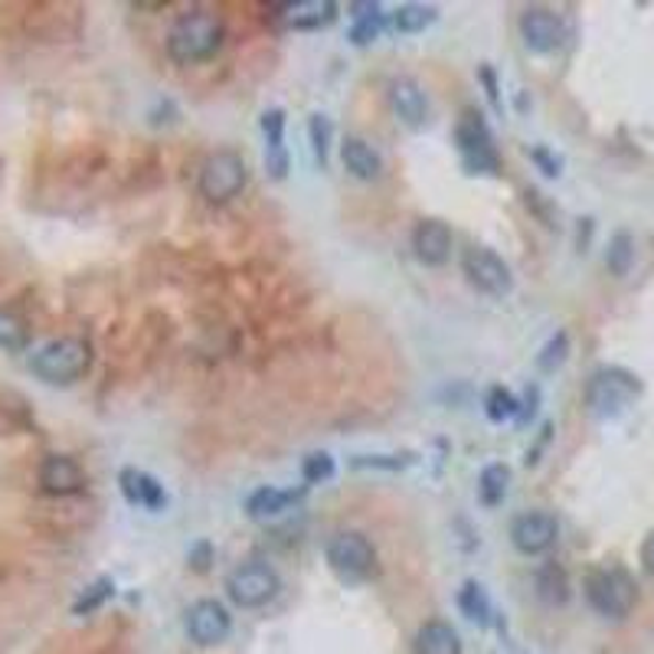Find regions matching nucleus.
Listing matches in <instances>:
<instances>
[{"label":"nucleus","instance_id":"obj_19","mask_svg":"<svg viewBox=\"0 0 654 654\" xmlns=\"http://www.w3.org/2000/svg\"><path fill=\"white\" fill-rule=\"evenodd\" d=\"M341 161H344V171L357 181H376L383 174V158L371 141L364 138H344L341 144Z\"/></svg>","mask_w":654,"mask_h":654},{"label":"nucleus","instance_id":"obj_13","mask_svg":"<svg viewBox=\"0 0 654 654\" xmlns=\"http://www.w3.org/2000/svg\"><path fill=\"white\" fill-rule=\"evenodd\" d=\"M452 243H455L452 226L436 219V216L419 219L416 229H412V253L429 269H439V266H446L452 259Z\"/></svg>","mask_w":654,"mask_h":654},{"label":"nucleus","instance_id":"obj_26","mask_svg":"<svg viewBox=\"0 0 654 654\" xmlns=\"http://www.w3.org/2000/svg\"><path fill=\"white\" fill-rule=\"evenodd\" d=\"M484 412H487L491 422H517L521 403H517V396H514L511 389L494 386V389L487 393V399H484Z\"/></svg>","mask_w":654,"mask_h":654},{"label":"nucleus","instance_id":"obj_12","mask_svg":"<svg viewBox=\"0 0 654 654\" xmlns=\"http://www.w3.org/2000/svg\"><path fill=\"white\" fill-rule=\"evenodd\" d=\"M521 40L530 53H554L566 40V23L550 7H527L521 13Z\"/></svg>","mask_w":654,"mask_h":654},{"label":"nucleus","instance_id":"obj_10","mask_svg":"<svg viewBox=\"0 0 654 654\" xmlns=\"http://www.w3.org/2000/svg\"><path fill=\"white\" fill-rule=\"evenodd\" d=\"M557 537H560V521L547 511H527L511 524V544L524 557H540L554 550Z\"/></svg>","mask_w":654,"mask_h":654},{"label":"nucleus","instance_id":"obj_35","mask_svg":"<svg viewBox=\"0 0 654 654\" xmlns=\"http://www.w3.org/2000/svg\"><path fill=\"white\" fill-rule=\"evenodd\" d=\"M210 560H213V547H210V544H196V547L190 550V566H193L196 572H206V569H210Z\"/></svg>","mask_w":654,"mask_h":654},{"label":"nucleus","instance_id":"obj_30","mask_svg":"<svg viewBox=\"0 0 654 654\" xmlns=\"http://www.w3.org/2000/svg\"><path fill=\"white\" fill-rule=\"evenodd\" d=\"M566 357H569V334H566V331H557V334L547 341V347L540 351L537 367H540L544 374H554V371H560L562 364H566Z\"/></svg>","mask_w":654,"mask_h":654},{"label":"nucleus","instance_id":"obj_23","mask_svg":"<svg viewBox=\"0 0 654 654\" xmlns=\"http://www.w3.org/2000/svg\"><path fill=\"white\" fill-rule=\"evenodd\" d=\"M511 487V468L507 465H487L478 474V497L484 507H497L507 497Z\"/></svg>","mask_w":654,"mask_h":654},{"label":"nucleus","instance_id":"obj_24","mask_svg":"<svg viewBox=\"0 0 654 654\" xmlns=\"http://www.w3.org/2000/svg\"><path fill=\"white\" fill-rule=\"evenodd\" d=\"M632 266H635V239H632V233H615L612 239H609V249H605V269L615 276V279H625L629 272H632Z\"/></svg>","mask_w":654,"mask_h":654},{"label":"nucleus","instance_id":"obj_5","mask_svg":"<svg viewBox=\"0 0 654 654\" xmlns=\"http://www.w3.org/2000/svg\"><path fill=\"white\" fill-rule=\"evenodd\" d=\"M455 144L462 154L468 174H497L501 171V154L494 148V135L487 128V121L481 118V111L465 108L459 125H455Z\"/></svg>","mask_w":654,"mask_h":654},{"label":"nucleus","instance_id":"obj_31","mask_svg":"<svg viewBox=\"0 0 654 654\" xmlns=\"http://www.w3.org/2000/svg\"><path fill=\"white\" fill-rule=\"evenodd\" d=\"M308 131H311V151H314V161H318L321 168H328V151H331V118H328V115H311Z\"/></svg>","mask_w":654,"mask_h":654},{"label":"nucleus","instance_id":"obj_1","mask_svg":"<svg viewBox=\"0 0 654 654\" xmlns=\"http://www.w3.org/2000/svg\"><path fill=\"white\" fill-rule=\"evenodd\" d=\"M223 40H226V26L216 13L190 10L174 20V26L168 33V56L178 66H196V63H206L210 56H216Z\"/></svg>","mask_w":654,"mask_h":654},{"label":"nucleus","instance_id":"obj_14","mask_svg":"<svg viewBox=\"0 0 654 654\" xmlns=\"http://www.w3.org/2000/svg\"><path fill=\"white\" fill-rule=\"evenodd\" d=\"M386 98H389L393 115H396L403 125L422 128V125L429 121V98H426L422 86H419L416 79H409V76L393 79L389 89H386Z\"/></svg>","mask_w":654,"mask_h":654},{"label":"nucleus","instance_id":"obj_20","mask_svg":"<svg viewBox=\"0 0 654 654\" xmlns=\"http://www.w3.org/2000/svg\"><path fill=\"white\" fill-rule=\"evenodd\" d=\"M304 491H279V487H259V491H253L249 494V501H246V514L253 517V521H276L281 517L298 497H301Z\"/></svg>","mask_w":654,"mask_h":654},{"label":"nucleus","instance_id":"obj_8","mask_svg":"<svg viewBox=\"0 0 654 654\" xmlns=\"http://www.w3.org/2000/svg\"><path fill=\"white\" fill-rule=\"evenodd\" d=\"M462 272L471 281V288H478L487 298H504L514 288L511 266L487 246H471L462 256Z\"/></svg>","mask_w":654,"mask_h":654},{"label":"nucleus","instance_id":"obj_9","mask_svg":"<svg viewBox=\"0 0 654 654\" xmlns=\"http://www.w3.org/2000/svg\"><path fill=\"white\" fill-rule=\"evenodd\" d=\"M328 562L344 579H367L376 569V547L357 530H344L328 544Z\"/></svg>","mask_w":654,"mask_h":654},{"label":"nucleus","instance_id":"obj_2","mask_svg":"<svg viewBox=\"0 0 654 654\" xmlns=\"http://www.w3.org/2000/svg\"><path fill=\"white\" fill-rule=\"evenodd\" d=\"M645 393V383L625 367H602L589 376L586 383V406L592 416L599 419H612L622 416L625 409H632Z\"/></svg>","mask_w":654,"mask_h":654},{"label":"nucleus","instance_id":"obj_17","mask_svg":"<svg viewBox=\"0 0 654 654\" xmlns=\"http://www.w3.org/2000/svg\"><path fill=\"white\" fill-rule=\"evenodd\" d=\"M118 484H121V494L128 497V504L135 507H144V511H161L168 504V494H164V484L158 478H151L148 471H138V468H125L118 474Z\"/></svg>","mask_w":654,"mask_h":654},{"label":"nucleus","instance_id":"obj_34","mask_svg":"<svg viewBox=\"0 0 654 654\" xmlns=\"http://www.w3.org/2000/svg\"><path fill=\"white\" fill-rule=\"evenodd\" d=\"M530 158L537 161V168L547 174V178H560V168H562V161L557 158V154H550L547 148H534L530 151Z\"/></svg>","mask_w":654,"mask_h":654},{"label":"nucleus","instance_id":"obj_3","mask_svg":"<svg viewBox=\"0 0 654 654\" xmlns=\"http://www.w3.org/2000/svg\"><path fill=\"white\" fill-rule=\"evenodd\" d=\"M93 364V351L86 341L79 337H60L50 341L46 347H40L30 361V371L36 379L50 383V386H69L76 379L89 374Z\"/></svg>","mask_w":654,"mask_h":654},{"label":"nucleus","instance_id":"obj_25","mask_svg":"<svg viewBox=\"0 0 654 654\" xmlns=\"http://www.w3.org/2000/svg\"><path fill=\"white\" fill-rule=\"evenodd\" d=\"M436 23V7H426V3H403L396 13H393V26L406 36L412 33H422L426 26Z\"/></svg>","mask_w":654,"mask_h":654},{"label":"nucleus","instance_id":"obj_4","mask_svg":"<svg viewBox=\"0 0 654 654\" xmlns=\"http://www.w3.org/2000/svg\"><path fill=\"white\" fill-rule=\"evenodd\" d=\"M582 589H586L589 605L605 619H625L639 602L635 579L619 566H599V569L586 572Z\"/></svg>","mask_w":654,"mask_h":654},{"label":"nucleus","instance_id":"obj_37","mask_svg":"<svg viewBox=\"0 0 654 654\" xmlns=\"http://www.w3.org/2000/svg\"><path fill=\"white\" fill-rule=\"evenodd\" d=\"M481 79H484V86H487V98L494 101V108H501V98H497V83H494V73H491V66H481Z\"/></svg>","mask_w":654,"mask_h":654},{"label":"nucleus","instance_id":"obj_22","mask_svg":"<svg viewBox=\"0 0 654 654\" xmlns=\"http://www.w3.org/2000/svg\"><path fill=\"white\" fill-rule=\"evenodd\" d=\"M534 582H537L540 602H547V605H554V609L569 602V576H566V569L557 566V562H544V566L537 569Z\"/></svg>","mask_w":654,"mask_h":654},{"label":"nucleus","instance_id":"obj_29","mask_svg":"<svg viewBox=\"0 0 654 654\" xmlns=\"http://www.w3.org/2000/svg\"><path fill=\"white\" fill-rule=\"evenodd\" d=\"M111 596H115V582H111L108 576H101V579H95L93 586L76 599L73 612H76V615H93L95 609H101Z\"/></svg>","mask_w":654,"mask_h":654},{"label":"nucleus","instance_id":"obj_32","mask_svg":"<svg viewBox=\"0 0 654 654\" xmlns=\"http://www.w3.org/2000/svg\"><path fill=\"white\" fill-rule=\"evenodd\" d=\"M334 459L328 452H311L304 462H301V474L308 484H321V481H331L334 478Z\"/></svg>","mask_w":654,"mask_h":654},{"label":"nucleus","instance_id":"obj_21","mask_svg":"<svg viewBox=\"0 0 654 654\" xmlns=\"http://www.w3.org/2000/svg\"><path fill=\"white\" fill-rule=\"evenodd\" d=\"M416 654H462V639L449 622L429 619L416 632Z\"/></svg>","mask_w":654,"mask_h":654},{"label":"nucleus","instance_id":"obj_33","mask_svg":"<svg viewBox=\"0 0 654 654\" xmlns=\"http://www.w3.org/2000/svg\"><path fill=\"white\" fill-rule=\"evenodd\" d=\"M379 30H383V13L361 17V20H354V26H351V40H354L357 46H367V43H374L376 36H379Z\"/></svg>","mask_w":654,"mask_h":654},{"label":"nucleus","instance_id":"obj_28","mask_svg":"<svg viewBox=\"0 0 654 654\" xmlns=\"http://www.w3.org/2000/svg\"><path fill=\"white\" fill-rule=\"evenodd\" d=\"M30 344V331L26 324L13 314V311H0V351H23Z\"/></svg>","mask_w":654,"mask_h":654},{"label":"nucleus","instance_id":"obj_27","mask_svg":"<svg viewBox=\"0 0 654 654\" xmlns=\"http://www.w3.org/2000/svg\"><path fill=\"white\" fill-rule=\"evenodd\" d=\"M459 605H462V612H465L468 619H474V622H481V625L491 622V599H487L484 586L465 582V589L459 592Z\"/></svg>","mask_w":654,"mask_h":654},{"label":"nucleus","instance_id":"obj_15","mask_svg":"<svg viewBox=\"0 0 654 654\" xmlns=\"http://www.w3.org/2000/svg\"><path fill=\"white\" fill-rule=\"evenodd\" d=\"M36 478H40V487L46 494H53V497H69V494H79L86 487V471L79 468V462H73L69 455L43 459Z\"/></svg>","mask_w":654,"mask_h":654},{"label":"nucleus","instance_id":"obj_11","mask_svg":"<svg viewBox=\"0 0 654 654\" xmlns=\"http://www.w3.org/2000/svg\"><path fill=\"white\" fill-rule=\"evenodd\" d=\"M233 632V615L216 599H200L187 609V635L193 645L213 648L223 645Z\"/></svg>","mask_w":654,"mask_h":654},{"label":"nucleus","instance_id":"obj_7","mask_svg":"<svg viewBox=\"0 0 654 654\" xmlns=\"http://www.w3.org/2000/svg\"><path fill=\"white\" fill-rule=\"evenodd\" d=\"M281 579L279 572L262 560H249L236 566L226 576V596L239 605V609H262L279 596Z\"/></svg>","mask_w":654,"mask_h":654},{"label":"nucleus","instance_id":"obj_18","mask_svg":"<svg viewBox=\"0 0 654 654\" xmlns=\"http://www.w3.org/2000/svg\"><path fill=\"white\" fill-rule=\"evenodd\" d=\"M262 135H266V174L272 181H285L288 151H285V111L281 108H269L262 115Z\"/></svg>","mask_w":654,"mask_h":654},{"label":"nucleus","instance_id":"obj_36","mask_svg":"<svg viewBox=\"0 0 654 654\" xmlns=\"http://www.w3.org/2000/svg\"><path fill=\"white\" fill-rule=\"evenodd\" d=\"M639 557H642V566H645V572L654 576V530L642 540V550H639Z\"/></svg>","mask_w":654,"mask_h":654},{"label":"nucleus","instance_id":"obj_16","mask_svg":"<svg viewBox=\"0 0 654 654\" xmlns=\"http://www.w3.org/2000/svg\"><path fill=\"white\" fill-rule=\"evenodd\" d=\"M276 10L288 30H321L337 17L334 0H294V3H279Z\"/></svg>","mask_w":654,"mask_h":654},{"label":"nucleus","instance_id":"obj_6","mask_svg":"<svg viewBox=\"0 0 654 654\" xmlns=\"http://www.w3.org/2000/svg\"><path fill=\"white\" fill-rule=\"evenodd\" d=\"M246 181H249V168H246L243 154L223 148L203 161L196 187H200V196L210 203H229L233 196L243 193Z\"/></svg>","mask_w":654,"mask_h":654}]
</instances>
